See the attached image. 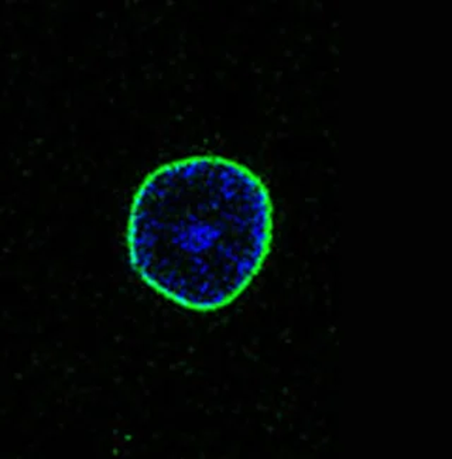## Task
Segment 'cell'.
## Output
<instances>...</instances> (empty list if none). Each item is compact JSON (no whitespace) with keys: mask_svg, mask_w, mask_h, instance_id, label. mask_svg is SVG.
Segmentation results:
<instances>
[{"mask_svg":"<svg viewBox=\"0 0 452 459\" xmlns=\"http://www.w3.org/2000/svg\"><path fill=\"white\" fill-rule=\"evenodd\" d=\"M272 239L267 186L247 166L220 156L159 167L135 194L127 222L137 276L196 313L232 304L259 274Z\"/></svg>","mask_w":452,"mask_h":459,"instance_id":"cell-1","label":"cell"}]
</instances>
